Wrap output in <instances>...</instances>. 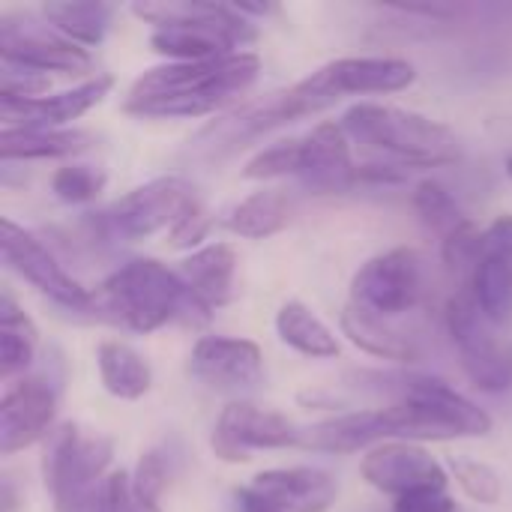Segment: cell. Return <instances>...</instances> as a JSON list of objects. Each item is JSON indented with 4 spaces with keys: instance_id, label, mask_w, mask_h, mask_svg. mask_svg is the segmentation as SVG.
I'll use <instances>...</instances> for the list:
<instances>
[{
    "instance_id": "6da1fadb",
    "label": "cell",
    "mask_w": 512,
    "mask_h": 512,
    "mask_svg": "<svg viewBox=\"0 0 512 512\" xmlns=\"http://www.w3.org/2000/svg\"><path fill=\"white\" fill-rule=\"evenodd\" d=\"M261 72L255 51H234L213 60L165 63L141 72L129 87L123 111L132 117H204L237 99Z\"/></svg>"
},
{
    "instance_id": "7a4b0ae2",
    "label": "cell",
    "mask_w": 512,
    "mask_h": 512,
    "mask_svg": "<svg viewBox=\"0 0 512 512\" xmlns=\"http://www.w3.org/2000/svg\"><path fill=\"white\" fill-rule=\"evenodd\" d=\"M210 315L213 312L192 294L183 276L156 258L123 264L96 288V318L135 333H153L171 321L198 327L207 324Z\"/></svg>"
},
{
    "instance_id": "3957f363",
    "label": "cell",
    "mask_w": 512,
    "mask_h": 512,
    "mask_svg": "<svg viewBox=\"0 0 512 512\" xmlns=\"http://www.w3.org/2000/svg\"><path fill=\"white\" fill-rule=\"evenodd\" d=\"M132 12L153 24L150 48L171 63L213 60L240 51L258 39L255 24L228 3H195V0H162L132 3Z\"/></svg>"
},
{
    "instance_id": "277c9868",
    "label": "cell",
    "mask_w": 512,
    "mask_h": 512,
    "mask_svg": "<svg viewBox=\"0 0 512 512\" xmlns=\"http://www.w3.org/2000/svg\"><path fill=\"white\" fill-rule=\"evenodd\" d=\"M348 138L375 147L405 168H438L459 156L456 132L426 114L381 102H357L342 114Z\"/></svg>"
},
{
    "instance_id": "5b68a950",
    "label": "cell",
    "mask_w": 512,
    "mask_h": 512,
    "mask_svg": "<svg viewBox=\"0 0 512 512\" xmlns=\"http://www.w3.org/2000/svg\"><path fill=\"white\" fill-rule=\"evenodd\" d=\"M381 423L387 438L408 444L486 438L495 426L480 405L438 378H408L402 399L390 408H381Z\"/></svg>"
},
{
    "instance_id": "8992f818",
    "label": "cell",
    "mask_w": 512,
    "mask_h": 512,
    "mask_svg": "<svg viewBox=\"0 0 512 512\" xmlns=\"http://www.w3.org/2000/svg\"><path fill=\"white\" fill-rule=\"evenodd\" d=\"M114 459V441L105 435H87L75 423H66L48 435L42 477L54 512H84L105 483V471Z\"/></svg>"
},
{
    "instance_id": "52a82bcc",
    "label": "cell",
    "mask_w": 512,
    "mask_h": 512,
    "mask_svg": "<svg viewBox=\"0 0 512 512\" xmlns=\"http://www.w3.org/2000/svg\"><path fill=\"white\" fill-rule=\"evenodd\" d=\"M447 330L453 345L459 348L462 369L471 384L483 393H507L512 390V348H504L474 297V288L465 285L447 303Z\"/></svg>"
},
{
    "instance_id": "ba28073f",
    "label": "cell",
    "mask_w": 512,
    "mask_h": 512,
    "mask_svg": "<svg viewBox=\"0 0 512 512\" xmlns=\"http://www.w3.org/2000/svg\"><path fill=\"white\" fill-rule=\"evenodd\" d=\"M198 201L195 186L186 177L165 174L144 186H135L120 201H114L105 213H99L105 234L117 240H144L162 228H174V222Z\"/></svg>"
},
{
    "instance_id": "9c48e42d",
    "label": "cell",
    "mask_w": 512,
    "mask_h": 512,
    "mask_svg": "<svg viewBox=\"0 0 512 512\" xmlns=\"http://www.w3.org/2000/svg\"><path fill=\"white\" fill-rule=\"evenodd\" d=\"M0 249L9 270H15L24 282H30L39 294H45L51 303L69 312L93 315L96 318V294L87 291L81 282H75L60 261L45 249L39 237L15 225L12 219L0 222Z\"/></svg>"
},
{
    "instance_id": "30bf717a",
    "label": "cell",
    "mask_w": 512,
    "mask_h": 512,
    "mask_svg": "<svg viewBox=\"0 0 512 512\" xmlns=\"http://www.w3.org/2000/svg\"><path fill=\"white\" fill-rule=\"evenodd\" d=\"M417 81L414 63L402 57H339L315 69L300 87L321 105V111L342 96L399 93Z\"/></svg>"
},
{
    "instance_id": "8fae6325",
    "label": "cell",
    "mask_w": 512,
    "mask_h": 512,
    "mask_svg": "<svg viewBox=\"0 0 512 512\" xmlns=\"http://www.w3.org/2000/svg\"><path fill=\"white\" fill-rule=\"evenodd\" d=\"M423 267L420 255L408 246H396L369 258L351 279V303L381 318H396L420 303Z\"/></svg>"
},
{
    "instance_id": "7c38bea8",
    "label": "cell",
    "mask_w": 512,
    "mask_h": 512,
    "mask_svg": "<svg viewBox=\"0 0 512 512\" xmlns=\"http://www.w3.org/2000/svg\"><path fill=\"white\" fill-rule=\"evenodd\" d=\"M300 438L303 429H297L285 414L258 408L252 402H231L216 420L210 450L228 465H246L255 450L300 447Z\"/></svg>"
},
{
    "instance_id": "4fadbf2b",
    "label": "cell",
    "mask_w": 512,
    "mask_h": 512,
    "mask_svg": "<svg viewBox=\"0 0 512 512\" xmlns=\"http://www.w3.org/2000/svg\"><path fill=\"white\" fill-rule=\"evenodd\" d=\"M0 60L42 72V75H48V72L78 75V72L90 69L87 48L60 36L45 18L33 21L30 15H24V18L3 15L0 18Z\"/></svg>"
},
{
    "instance_id": "5bb4252c",
    "label": "cell",
    "mask_w": 512,
    "mask_h": 512,
    "mask_svg": "<svg viewBox=\"0 0 512 512\" xmlns=\"http://www.w3.org/2000/svg\"><path fill=\"white\" fill-rule=\"evenodd\" d=\"M57 384L51 375H30L12 384L0 399V453L12 456L18 450L33 447L45 435H51V423L57 414Z\"/></svg>"
},
{
    "instance_id": "9a60e30c",
    "label": "cell",
    "mask_w": 512,
    "mask_h": 512,
    "mask_svg": "<svg viewBox=\"0 0 512 512\" xmlns=\"http://www.w3.org/2000/svg\"><path fill=\"white\" fill-rule=\"evenodd\" d=\"M360 474L372 489L393 498H402L417 489L450 486V477L441 468V462L429 450L408 441H387L372 447L360 462Z\"/></svg>"
},
{
    "instance_id": "2e32d148",
    "label": "cell",
    "mask_w": 512,
    "mask_h": 512,
    "mask_svg": "<svg viewBox=\"0 0 512 512\" xmlns=\"http://www.w3.org/2000/svg\"><path fill=\"white\" fill-rule=\"evenodd\" d=\"M189 372L210 390L243 393L264 381V354L249 339L204 336L189 354Z\"/></svg>"
},
{
    "instance_id": "e0dca14e",
    "label": "cell",
    "mask_w": 512,
    "mask_h": 512,
    "mask_svg": "<svg viewBox=\"0 0 512 512\" xmlns=\"http://www.w3.org/2000/svg\"><path fill=\"white\" fill-rule=\"evenodd\" d=\"M114 87V75H93L72 90L42 99H0L3 129H63L96 108Z\"/></svg>"
},
{
    "instance_id": "ac0fdd59",
    "label": "cell",
    "mask_w": 512,
    "mask_h": 512,
    "mask_svg": "<svg viewBox=\"0 0 512 512\" xmlns=\"http://www.w3.org/2000/svg\"><path fill=\"white\" fill-rule=\"evenodd\" d=\"M249 486L282 512H327L339 498V483L321 468H273Z\"/></svg>"
},
{
    "instance_id": "d6986e66",
    "label": "cell",
    "mask_w": 512,
    "mask_h": 512,
    "mask_svg": "<svg viewBox=\"0 0 512 512\" xmlns=\"http://www.w3.org/2000/svg\"><path fill=\"white\" fill-rule=\"evenodd\" d=\"M180 276L210 312L222 309L234 297L237 249L231 243H207L183 261Z\"/></svg>"
},
{
    "instance_id": "ffe728a7",
    "label": "cell",
    "mask_w": 512,
    "mask_h": 512,
    "mask_svg": "<svg viewBox=\"0 0 512 512\" xmlns=\"http://www.w3.org/2000/svg\"><path fill=\"white\" fill-rule=\"evenodd\" d=\"M339 324H342V333L348 336L351 345H357L360 351H366L378 360H393V363L420 360V345L408 333L393 327L390 318H381L375 312H366V309L348 303L342 309Z\"/></svg>"
},
{
    "instance_id": "44dd1931",
    "label": "cell",
    "mask_w": 512,
    "mask_h": 512,
    "mask_svg": "<svg viewBox=\"0 0 512 512\" xmlns=\"http://www.w3.org/2000/svg\"><path fill=\"white\" fill-rule=\"evenodd\" d=\"M384 441V423H381V408L378 411H354V414H342L333 420H324L318 426L303 429L300 447L312 450V453H360L369 450L372 444Z\"/></svg>"
},
{
    "instance_id": "7402d4cb",
    "label": "cell",
    "mask_w": 512,
    "mask_h": 512,
    "mask_svg": "<svg viewBox=\"0 0 512 512\" xmlns=\"http://www.w3.org/2000/svg\"><path fill=\"white\" fill-rule=\"evenodd\" d=\"M93 144V135L84 129H3L0 132V159L27 162V159H66L78 156Z\"/></svg>"
},
{
    "instance_id": "603a6c76",
    "label": "cell",
    "mask_w": 512,
    "mask_h": 512,
    "mask_svg": "<svg viewBox=\"0 0 512 512\" xmlns=\"http://www.w3.org/2000/svg\"><path fill=\"white\" fill-rule=\"evenodd\" d=\"M96 366H99V381L102 387L123 402H135L150 393L153 387V369L150 363L129 348L126 342L105 339L96 348Z\"/></svg>"
},
{
    "instance_id": "cb8c5ba5",
    "label": "cell",
    "mask_w": 512,
    "mask_h": 512,
    "mask_svg": "<svg viewBox=\"0 0 512 512\" xmlns=\"http://www.w3.org/2000/svg\"><path fill=\"white\" fill-rule=\"evenodd\" d=\"M276 333L291 351H297L303 357L333 360L339 354V339L333 336V330L300 300H288L279 306Z\"/></svg>"
},
{
    "instance_id": "d4e9b609",
    "label": "cell",
    "mask_w": 512,
    "mask_h": 512,
    "mask_svg": "<svg viewBox=\"0 0 512 512\" xmlns=\"http://www.w3.org/2000/svg\"><path fill=\"white\" fill-rule=\"evenodd\" d=\"M42 18L69 42L93 48L105 39L114 9L96 0H51L42 6Z\"/></svg>"
},
{
    "instance_id": "484cf974",
    "label": "cell",
    "mask_w": 512,
    "mask_h": 512,
    "mask_svg": "<svg viewBox=\"0 0 512 512\" xmlns=\"http://www.w3.org/2000/svg\"><path fill=\"white\" fill-rule=\"evenodd\" d=\"M291 219V201L282 189L252 192L225 216V228L243 240H267L279 234Z\"/></svg>"
},
{
    "instance_id": "4316f807",
    "label": "cell",
    "mask_w": 512,
    "mask_h": 512,
    "mask_svg": "<svg viewBox=\"0 0 512 512\" xmlns=\"http://www.w3.org/2000/svg\"><path fill=\"white\" fill-rule=\"evenodd\" d=\"M39 333L9 291L0 294V378L21 375L36 357Z\"/></svg>"
},
{
    "instance_id": "83f0119b",
    "label": "cell",
    "mask_w": 512,
    "mask_h": 512,
    "mask_svg": "<svg viewBox=\"0 0 512 512\" xmlns=\"http://www.w3.org/2000/svg\"><path fill=\"white\" fill-rule=\"evenodd\" d=\"M471 288L489 324L512 321V258L483 255L471 276Z\"/></svg>"
},
{
    "instance_id": "f1b7e54d",
    "label": "cell",
    "mask_w": 512,
    "mask_h": 512,
    "mask_svg": "<svg viewBox=\"0 0 512 512\" xmlns=\"http://www.w3.org/2000/svg\"><path fill=\"white\" fill-rule=\"evenodd\" d=\"M411 201H414V210L423 219V225L429 231H435L441 240H447L450 234H456L459 228H465L471 222L465 216V210L459 207V201L453 198V192L441 180H432V177L420 180L414 186Z\"/></svg>"
},
{
    "instance_id": "f546056e",
    "label": "cell",
    "mask_w": 512,
    "mask_h": 512,
    "mask_svg": "<svg viewBox=\"0 0 512 512\" xmlns=\"http://www.w3.org/2000/svg\"><path fill=\"white\" fill-rule=\"evenodd\" d=\"M246 180H273V177H306V144L303 138H288L255 153L246 168Z\"/></svg>"
},
{
    "instance_id": "4dcf8cb0",
    "label": "cell",
    "mask_w": 512,
    "mask_h": 512,
    "mask_svg": "<svg viewBox=\"0 0 512 512\" xmlns=\"http://www.w3.org/2000/svg\"><path fill=\"white\" fill-rule=\"evenodd\" d=\"M450 471H453V480L459 483V489L477 501V504H486V507H495L504 495V483H501V474L480 462V459H468V456H456L450 462Z\"/></svg>"
},
{
    "instance_id": "1f68e13d",
    "label": "cell",
    "mask_w": 512,
    "mask_h": 512,
    "mask_svg": "<svg viewBox=\"0 0 512 512\" xmlns=\"http://www.w3.org/2000/svg\"><path fill=\"white\" fill-rule=\"evenodd\" d=\"M108 177L99 165H63L54 171L51 177V192L63 201V204H87L93 198L102 195Z\"/></svg>"
},
{
    "instance_id": "d6a6232c",
    "label": "cell",
    "mask_w": 512,
    "mask_h": 512,
    "mask_svg": "<svg viewBox=\"0 0 512 512\" xmlns=\"http://www.w3.org/2000/svg\"><path fill=\"white\" fill-rule=\"evenodd\" d=\"M171 480V459L162 447H153L147 450L138 465H135V474H132V492H135V504L144 507V510H162L159 507V498L165 492Z\"/></svg>"
},
{
    "instance_id": "836d02e7",
    "label": "cell",
    "mask_w": 512,
    "mask_h": 512,
    "mask_svg": "<svg viewBox=\"0 0 512 512\" xmlns=\"http://www.w3.org/2000/svg\"><path fill=\"white\" fill-rule=\"evenodd\" d=\"M48 87V75L0 60V99H42Z\"/></svg>"
},
{
    "instance_id": "e575fe53",
    "label": "cell",
    "mask_w": 512,
    "mask_h": 512,
    "mask_svg": "<svg viewBox=\"0 0 512 512\" xmlns=\"http://www.w3.org/2000/svg\"><path fill=\"white\" fill-rule=\"evenodd\" d=\"M84 512H138L132 477L126 471H111Z\"/></svg>"
},
{
    "instance_id": "d590c367",
    "label": "cell",
    "mask_w": 512,
    "mask_h": 512,
    "mask_svg": "<svg viewBox=\"0 0 512 512\" xmlns=\"http://www.w3.org/2000/svg\"><path fill=\"white\" fill-rule=\"evenodd\" d=\"M210 228H213V216H210V210L201 204V201H195L177 222H174V228H171V234H168V240H171V246L174 249H201V243L207 240V234H210Z\"/></svg>"
},
{
    "instance_id": "8d00e7d4",
    "label": "cell",
    "mask_w": 512,
    "mask_h": 512,
    "mask_svg": "<svg viewBox=\"0 0 512 512\" xmlns=\"http://www.w3.org/2000/svg\"><path fill=\"white\" fill-rule=\"evenodd\" d=\"M393 512H456V501L447 489H417L396 498Z\"/></svg>"
},
{
    "instance_id": "74e56055",
    "label": "cell",
    "mask_w": 512,
    "mask_h": 512,
    "mask_svg": "<svg viewBox=\"0 0 512 512\" xmlns=\"http://www.w3.org/2000/svg\"><path fill=\"white\" fill-rule=\"evenodd\" d=\"M483 255H501L512 258V216H498L486 231H483Z\"/></svg>"
},
{
    "instance_id": "f35d334b",
    "label": "cell",
    "mask_w": 512,
    "mask_h": 512,
    "mask_svg": "<svg viewBox=\"0 0 512 512\" xmlns=\"http://www.w3.org/2000/svg\"><path fill=\"white\" fill-rule=\"evenodd\" d=\"M234 504H237V512H282L273 501H267L264 495H258L252 486L234 489Z\"/></svg>"
},
{
    "instance_id": "ab89813d",
    "label": "cell",
    "mask_w": 512,
    "mask_h": 512,
    "mask_svg": "<svg viewBox=\"0 0 512 512\" xmlns=\"http://www.w3.org/2000/svg\"><path fill=\"white\" fill-rule=\"evenodd\" d=\"M18 504H21V498H18V492L12 486V480L3 477V483H0V512H15Z\"/></svg>"
},
{
    "instance_id": "60d3db41",
    "label": "cell",
    "mask_w": 512,
    "mask_h": 512,
    "mask_svg": "<svg viewBox=\"0 0 512 512\" xmlns=\"http://www.w3.org/2000/svg\"><path fill=\"white\" fill-rule=\"evenodd\" d=\"M300 402H303V405H321V408H339V399L324 396V393H303Z\"/></svg>"
},
{
    "instance_id": "b9f144b4",
    "label": "cell",
    "mask_w": 512,
    "mask_h": 512,
    "mask_svg": "<svg viewBox=\"0 0 512 512\" xmlns=\"http://www.w3.org/2000/svg\"><path fill=\"white\" fill-rule=\"evenodd\" d=\"M504 171H507V177L512 180V150L507 153V159H504Z\"/></svg>"
},
{
    "instance_id": "7bdbcfd3",
    "label": "cell",
    "mask_w": 512,
    "mask_h": 512,
    "mask_svg": "<svg viewBox=\"0 0 512 512\" xmlns=\"http://www.w3.org/2000/svg\"><path fill=\"white\" fill-rule=\"evenodd\" d=\"M138 512H162V510H144V507H138Z\"/></svg>"
}]
</instances>
